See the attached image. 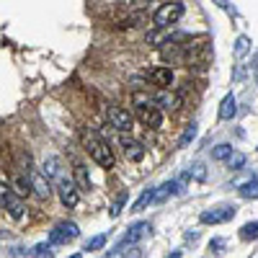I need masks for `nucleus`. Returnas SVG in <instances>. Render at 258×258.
Here are the masks:
<instances>
[{"label":"nucleus","instance_id":"nucleus-6","mask_svg":"<svg viewBox=\"0 0 258 258\" xmlns=\"http://www.w3.org/2000/svg\"><path fill=\"white\" fill-rule=\"evenodd\" d=\"M235 214H238V209L235 207H214V209H207V212H202V225H225V222H230Z\"/></svg>","mask_w":258,"mask_h":258},{"label":"nucleus","instance_id":"nucleus-8","mask_svg":"<svg viewBox=\"0 0 258 258\" xmlns=\"http://www.w3.org/2000/svg\"><path fill=\"white\" fill-rule=\"evenodd\" d=\"M78 232H80V230H78L75 222H59V225L52 230V235H49V243H52V245H64V243L75 240Z\"/></svg>","mask_w":258,"mask_h":258},{"label":"nucleus","instance_id":"nucleus-27","mask_svg":"<svg viewBox=\"0 0 258 258\" xmlns=\"http://www.w3.org/2000/svg\"><path fill=\"white\" fill-rule=\"evenodd\" d=\"M52 250H54V245H52V243H41V245L31 248V250H29V255H54Z\"/></svg>","mask_w":258,"mask_h":258},{"label":"nucleus","instance_id":"nucleus-7","mask_svg":"<svg viewBox=\"0 0 258 258\" xmlns=\"http://www.w3.org/2000/svg\"><path fill=\"white\" fill-rule=\"evenodd\" d=\"M119 135H121V137H119V145H121V150H124L126 160L140 163V160L145 158V145H142V142H137L129 132H119Z\"/></svg>","mask_w":258,"mask_h":258},{"label":"nucleus","instance_id":"nucleus-28","mask_svg":"<svg viewBox=\"0 0 258 258\" xmlns=\"http://www.w3.org/2000/svg\"><path fill=\"white\" fill-rule=\"evenodd\" d=\"M194 137H197V124H191V126L186 129V132H183V137H181V142H178V145H181V147H186V145H188V142H191Z\"/></svg>","mask_w":258,"mask_h":258},{"label":"nucleus","instance_id":"nucleus-20","mask_svg":"<svg viewBox=\"0 0 258 258\" xmlns=\"http://www.w3.org/2000/svg\"><path fill=\"white\" fill-rule=\"evenodd\" d=\"M243 165H245V155H243V153H235V150H232V153L227 155V168H230V170H243Z\"/></svg>","mask_w":258,"mask_h":258},{"label":"nucleus","instance_id":"nucleus-17","mask_svg":"<svg viewBox=\"0 0 258 258\" xmlns=\"http://www.w3.org/2000/svg\"><path fill=\"white\" fill-rule=\"evenodd\" d=\"M13 188H16L18 197H29V194H31V181H29V173H26V176H16V178H13Z\"/></svg>","mask_w":258,"mask_h":258},{"label":"nucleus","instance_id":"nucleus-14","mask_svg":"<svg viewBox=\"0 0 258 258\" xmlns=\"http://www.w3.org/2000/svg\"><path fill=\"white\" fill-rule=\"evenodd\" d=\"M235 114H238V101H235V96L230 93V96H225L222 103H220V119H222V121H230Z\"/></svg>","mask_w":258,"mask_h":258},{"label":"nucleus","instance_id":"nucleus-26","mask_svg":"<svg viewBox=\"0 0 258 258\" xmlns=\"http://www.w3.org/2000/svg\"><path fill=\"white\" fill-rule=\"evenodd\" d=\"M230 153H232V147H230V145H217V147L212 150V158H214V160H227Z\"/></svg>","mask_w":258,"mask_h":258},{"label":"nucleus","instance_id":"nucleus-1","mask_svg":"<svg viewBox=\"0 0 258 258\" xmlns=\"http://www.w3.org/2000/svg\"><path fill=\"white\" fill-rule=\"evenodd\" d=\"M135 116H137L145 126H150V129H160V124H163L160 106H155L153 98H150V96H142V93L135 96Z\"/></svg>","mask_w":258,"mask_h":258},{"label":"nucleus","instance_id":"nucleus-16","mask_svg":"<svg viewBox=\"0 0 258 258\" xmlns=\"http://www.w3.org/2000/svg\"><path fill=\"white\" fill-rule=\"evenodd\" d=\"M6 212L11 214L13 220H24V212H26V209H24V202H21V197H18V194H16V197H13V199L8 202Z\"/></svg>","mask_w":258,"mask_h":258},{"label":"nucleus","instance_id":"nucleus-23","mask_svg":"<svg viewBox=\"0 0 258 258\" xmlns=\"http://www.w3.org/2000/svg\"><path fill=\"white\" fill-rule=\"evenodd\" d=\"M16 197V191H13V186H8V183H3V181H0V207H8V202Z\"/></svg>","mask_w":258,"mask_h":258},{"label":"nucleus","instance_id":"nucleus-32","mask_svg":"<svg viewBox=\"0 0 258 258\" xmlns=\"http://www.w3.org/2000/svg\"><path fill=\"white\" fill-rule=\"evenodd\" d=\"M217 3H220V6H225V8H227V3H225V0H217Z\"/></svg>","mask_w":258,"mask_h":258},{"label":"nucleus","instance_id":"nucleus-18","mask_svg":"<svg viewBox=\"0 0 258 258\" xmlns=\"http://www.w3.org/2000/svg\"><path fill=\"white\" fill-rule=\"evenodd\" d=\"M153 202H155V188H145V191H142V197L132 204V212H142L147 204H153Z\"/></svg>","mask_w":258,"mask_h":258},{"label":"nucleus","instance_id":"nucleus-31","mask_svg":"<svg viewBox=\"0 0 258 258\" xmlns=\"http://www.w3.org/2000/svg\"><path fill=\"white\" fill-rule=\"evenodd\" d=\"M137 6H147V3H153V0H135Z\"/></svg>","mask_w":258,"mask_h":258},{"label":"nucleus","instance_id":"nucleus-21","mask_svg":"<svg viewBox=\"0 0 258 258\" xmlns=\"http://www.w3.org/2000/svg\"><path fill=\"white\" fill-rule=\"evenodd\" d=\"M240 197H243V199H258V181H255V178L240 186Z\"/></svg>","mask_w":258,"mask_h":258},{"label":"nucleus","instance_id":"nucleus-25","mask_svg":"<svg viewBox=\"0 0 258 258\" xmlns=\"http://www.w3.org/2000/svg\"><path fill=\"white\" fill-rule=\"evenodd\" d=\"M248 52H250V39L248 36H238V41H235V54L245 57Z\"/></svg>","mask_w":258,"mask_h":258},{"label":"nucleus","instance_id":"nucleus-15","mask_svg":"<svg viewBox=\"0 0 258 258\" xmlns=\"http://www.w3.org/2000/svg\"><path fill=\"white\" fill-rule=\"evenodd\" d=\"M75 181H78V188L80 191H91V176H88V168L75 163Z\"/></svg>","mask_w":258,"mask_h":258},{"label":"nucleus","instance_id":"nucleus-19","mask_svg":"<svg viewBox=\"0 0 258 258\" xmlns=\"http://www.w3.org/2000/svg\"><path fill=\"white\" fill-rule=\"evenodd\" d=\"M178 183L176 181H168V183H163L160 188H155V202H163V199H168L170 194H178Z\"/></svg>","mask_w":258,"mask_h":258},{"label":"nucleus","instance_id":"nucleus-29","mask_svg":"<svg viewBox=\"0 0 258 258\" xmlns=\"http://www.w3.org/2000/svg\"><path fill=\"white\" fill-rule=\"evenodd\" d=\"M124 202H126V194H121V197H119V199L114 202V207H111V217H119V212H121Z\"/></svg>","mask_w":258,"mask_h":258},{"label":"nucleus","instance_id":"nucleus-13","mask_svg":"<svg viewBox=\"0 0 258 258\" xmlns=\"http://www.w3.org/2000/svg\"><path fill=\"white\" fill-rule=\"evenodd\" d=\"M41 173H44L52 183H54L57 178H62V176H64V168H62L59 158H52V155H49V158L44 160V170H41Z\"/></svg>","mask_w":258,"mask_h":258},{"label":"nucleus","instance_id":"nucleus-9","mask_svg":"<svg viewBox=\"0 0 258 258\" xmlns=\"http://www.w3.org/2000/svg\"><path fill=\"white\" fill-rule=\"evenodd\" d=\"M150 232H153V227H150V222H135L132 227L126 230V235H124V240H121V245H119V248H124V245H135V243L145 240ZM119 248H116V250H114L111 255H116V253H119Z\"/></svg>","mask_w":258,"mask_h":258},{"label":"nucleus","instance_id":"nucleus-22","mask_svg":"<svg viewBox=\"0 0 258 258\" xmlns=\"http://www.w3.org/2000/svg\"><path fill=\"white\" fill-rule=\"evenodd\" d=\"M106 240H109V235H106V232H101V235H96V238H91L88 243H85V250H88V253H93V250H101V248L106 245Z\"/></svg>","mask_w":258,"mask_h":258},{"label":"nucleus","instance_id":"nucleus-3","mask_svg":"<svg viewBox=\"0 0 258 258\" xmlns=\"http://www.w3.org/2000/svg\"><path fill=\"white\" fill-rule=\"evenodd\" d=\"M181 18H183V3H165L153 13V24L158 29H170L173 24H178Z\"/></svg>","mask_w":258,"mask_h":258},{"label":"nucleus","instance_id":"nucleus-5","mask_svg":"<svg viewBox=\"0 0 258 258\" xmlns=\"http://www.w3.org/2000/svg\"><path fill=\"white\" fill-rule=\"evenodd\" d=\"M106 116H109V124L116 129V132H132L135 116L126 109H121V106H109V109H106Z\"/></svg>","mask_w":258,"mask_h":258},{"label":"nucleus","instance_id":"nucleus-4","mask_svg":"<svg viewBox=\"0 0 258 258\" xmlns=\"http://www.w3.org/2000/svg\"><path fill=\"white\" fill-rule=\"evenodd\" d=\"M54 186H57V191H59V202L68 207V209H75L78 202H80V188H78V183H73L68 176H62V178L54 181Z\"/></svg>","mask_w":258,"mask_h":258},{"label":"nucleus","instance_id":"nucleus-2","mask_svg":"<svg viewBox=\"0 0 258 258\" xmlns=\"http://www.w3.org/2000/svg\"><path fill=\"white\" fill-rule=\"evenodd\" d=\"M83 145H85V150H88V155L101 165V168H114V163H116V158H114V153H111V147H109V142H103V140H98L96 135H83Z\"/></svg>","mask_w":258,"mask_h":258},{"label":"nucleus","instance_id":"nucleus-10","mask_svg":"<svg viewBox=\"0 0 258 258\" xmlns=\"http://www.w3.org/2000/svg\"><path fill=\"white\" fill-rule=\"evenodd\" d=\"M29 181H31V191L39 199H49L52 197V181L41 173V170H29Z\"/></svg>","mask_w":258,"mask_h":258},{"label":"nucleus","instance_id":"nucleus-24","mask_svg":"<svg viewBox=\"0 0 258 258\" xmlns=\"http://www.w3.org/2000/svg\"><path fill=\"white\" fill-rule=\"evenodd\" d=\"M240 238L243 240H255L258 238V222H248L240 227Z\"/></svg>","mask_w":258,"mask_h":258},{"label":"nucleus","instance_id":"nucleus-12","mask_svg":"<svg viewBox=\"0 0 258 258\" xmlns=\"http://www.w3.org/2000/svg\"><path fill=\"white\" fill-rule=\"evenodd\" d=\"M153 101H155V106H160V109H170V111H176L181 106V98L173 96V93H168L165 88H160V93H155Z\"/></svg>","mask_w":258,"mask_h":258},{"label":"nucleus","instance_id":"nucleus-11","mask_svg":"<svg viewBox=\"0 0 258 258\" xmlns=\"http://www.w3.org/2000/svg\"><path fill=\"white\" fill-rule=\"evenodd\" d=\"M145 78L153 83L155 88H168V85L173 83V70L170 68H153V70H147Z\"/></svg>","mask_w":258,"mask_h":258},{"label":"nucleus","instance_id":"nucleus-30","mask_svg":"<svg viewBox=\"0 0 258 258\" xmlns=\"http://www.w3.org/2000/svg\"><path fill=\"white\" fill-rule=\"evenodd\" d=\"M188 173H194L199 181H204V178H207V173H204V165H202V163H197V165H194V168L188 170Z\"/></svg>","mask_w":258,"mask_h":258}]
</instances>
